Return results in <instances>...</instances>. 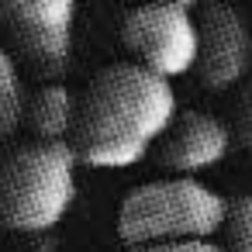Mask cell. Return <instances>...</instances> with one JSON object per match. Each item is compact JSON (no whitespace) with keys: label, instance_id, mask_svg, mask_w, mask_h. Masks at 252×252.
<instances>
[{"label":"cell","instance_id":"obj_1","mask_svg":"<svg viewBox=\"0 0 252 252\" xmlns=\"http://www.w3.org/2000/svg\"><path fill=\"white\" fill-rule=\"evenodd\" d=\"M176 114L169 76L138 59L111 63L76 97V128L69 142L90 169H128L162 142Z\"/></svg>","mask_w":252,"mask_h":252},{"label":"cell","instance_id":"obj_2","mask_svg":"<svg viewBox=\"0 0 252 252\" xmlns=\"http://www.w3.org/2000/svg\"><path fill=\"white\" fill-rule=\"evenodd\" d=\"M73 142H25L0 159V221L11 231H52L76 200Z\"/></svg>","mask_w":252,"mask_h":252},{"label":"cell","instance_id":"obj_3","mask_svg":"<svg viewBox=\"0 0 252 252\" xmlns=\"http://www.w3.org/2000/svg\"><path fill=\"white\" fill-rule=\"evenodd\" d=\"M231 200L197 176H166L135 187L118 207V235L125 245L214 238L228 221Z\"/></svg>","mask_w":252,"mask_h":252},{"label":"cell","instance_id":"obj_4","mask_svg":"<svg viewBox=\"0 0 252 252\" xmlns=\"http://www.w3.org/2000/svg\"><path fill=\"white\" fill-rule=\"evenodd\" d=\"M121 42L125 49L149 69L162 76H183L197 69L200 52V21L193 11L166 0H145L121 21Z\"/></svg>","mask_w":252,"mask_h":252},{"label":"cell","instance_id":"obj_5","mask_svg":"<svg viewBox=\"0 0 252 252\" xmlns=\"http://www.w3.org/2000/svg\"><path fill=\"white\" fill-rule=\"evenodd\" d=\"M0 21L38 76L59 80L69 69L76 0H0Z\"/></svg>","mask_w":252,"mask_h":252},{"label":"cell","instance_id":"obj_6","mask_svg":"<svg viewBox=\"0 0 252 252\" xmlns=\"http://www.w3.org/2000/svg\"><path fill=\"white\" fill-rule=\"evenodd\" d=\"M200 52L197 76L207 90H231L252 66V28L224 0L204 4L200 11Z\"/></svg>","mask_w":252,"mask_h":252},{"label":"cell","instance_id":"obj_7","mask_svg":"<svg viewBox=\"0 0 252 252\" xmlns=\"http://www.w3.org/2000/svg\"><path fill=\"white\" fill-rule=\"evenodd\" d=\"M231 142H235V131L221 118L190 107L173 118L169 131L156 145V159L162 169L176 176H197L204 169H214L231 152Z\"/></svg>","mask_w":252,"mask_h":252},{"label":"cell","instance_id":"obj_8","mask_svg":"<svg viewBox=\"0 0 252 252\" xmlns=\"http://www.w3.org/2000/svg\"><path fill=\"white\" fill-rule=\"evenodd\" d=\"M25 125L42 142H69L76 128V97L69 94V87H63L59 80L45 83L28 100Z\"/></svg>","mask_w":252,"mask_h":252},{"label":"cell","instance_id":"obj_9","mask_svg":"<svg viewBox=\"0 0 252 252\" xmlns=\"http://www.w3.org/2000/svg\"><path fill=\"white\" fill-rule=\"evenodd\" d=\"M25 114H28V100H25L18 63L7 49H0V142L18 135V128L25 125Z\"/></svg>","mask_w":252,"mask_h":252},{"label":"cell","instance_id":"obj_10","mask_svg":"<svg viewBox=\"0 0 252 252\" xmlns=\"http://www.w3.org/2000/svg\"><path fill=\"white\" fill-rule=\"evenodd\" d=\"M224 252H252V193L235 197L224 221Z\"/></svg>","mask_w":252,"mask_h":252},{"label":"cell","instance_id":"obj_11","mask_svg":"<svg viewBox=\"0 0 252 252\" xmlns=\"http://www.w3.org/2000/svg\"><path fill=\"white\" fill-rule=\"evenodd\" d=\"M235 138L252 152V83L242 87V94L235 100Z\"/></svg>","mask_w":252,"mask_h":252},{"label":"cell","instance_id":"obj_12","mask_svg":"<svg viewBox=\"0 0 252 252\" xmlns=\"http://www.w3.org/2000/svg\"><path fill=\"white\" fill-rule=\"evenodd\" d=\"M128 252H224L211 238H190V242H149V245H128Z\"/></svg>","mask_w":252,"mask_h":252},{"label":"cell","instance_id":"obj_13","mask_svg":"<svg viewBox=\"0 0 252 252\" xmlns=\"http://www.w3.org/2000/svg\"><path fill=\"white\" fill-rule=\"evenodd\" d=\"M166 4H180V7H187V11H193L200 0H166Z\"/></svg>","mask_w":252,"mask_h":252},{"label":"cell","instance_id":"obj_14","mask_svg":"<svg viewBox=\"0 0 252 252\" xmlns=\"http://www.w3.org/2000/svg\"><path fill=\"white\" fill-rule=\"evenodd\" d=\"M0 228H4V221H0Z\"/></svg>","mask_w":252,"mask_h":252}]
</instances>
